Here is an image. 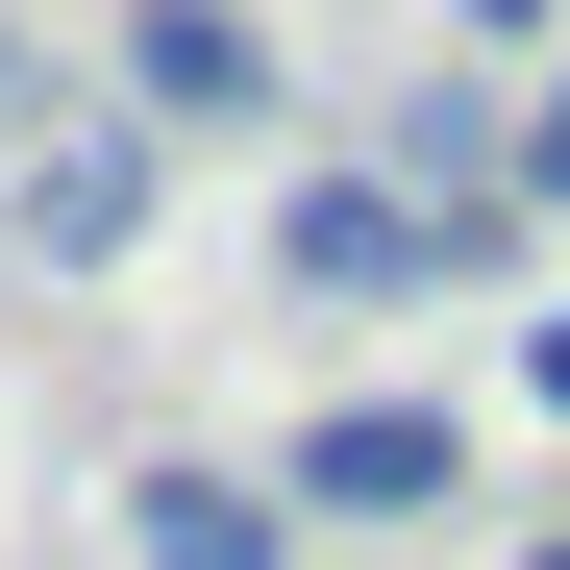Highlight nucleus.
<instances>
[{
	"label": "nucleus",
	"mask_w": 570,
	"mask_h": 570,
	"mask_svg": "<svg viewBox=\"0 0 570 570\" xmlns=\"http://www.w3.org/2000/svg\"><path fill=\"white\" fill-rule=\"evenodd\" d=\"M125 570H298V497H273V471H149Z\"/></svg>",
	"instance_id": "obj_5"
},
{
	"label": "nucleus",
	"mask_w": 570,
	"mask_h": 570,
	"mask_svg": "<svg viewBox=\"0 0 570 570\" xmlns=\"http://www.w3.org/2000/svg\"><path fill=\"white\" fill-rule=\"evenodd\" d=\"M273 273H298V298H446V273H497V199H397V174H298V199H273Z\"/></svg>",
	"instance_id": "obj_2"
},
{
	"label": "nucleus",
	"mask_w": 570,
	"mask_h": 570,
	"mask_svg": "<svg viewBox=\"0 0 570 570\" xmlns=\"http://www.w3.org/2000/svg\"><path fill=\"white\" fill-rule=\"evenodd\" d=\"M497 174H521V199L570 224V75H546V100H497Z\"/></svg>",
	"instance_id": "obj_7"
},
{
	"label": "nucleus",
	"mask_w": 570,
	"mask_h": 570,
	"mask_svg": "<svg viewBox=\"0 0 570 570\" xmlns=\"http://www.w3.org/2000/svg\"><path fill=\"white\" fill-rule=\"evenodd\" d=\"M446 26H471V50H546V26H570V0H446Z\"/></svg>",
	"instance_id": "obj_8"
},
{
	"label": "nucleus",
	"mask_w": 570,
	"mask_h": 570,
	"mask_svg": "<svg viewBox=\"0 0 570 570\" xmlns=\"http://www.w3.org/2000/svg\"><path fill=\"white\" fill-rule=\"evenodd\" d=\"M125 125L248 149V125H298V50H273L248 0H125Z\"/></svg>",
	"instance_id": "obj_3"
},
{
	"label": "nucleus",
	"mask_w": 570,
	"mask_h": 570,
	"mask_svg": "<svg viewBox=\"0 0 570 570\" xmlns=\"http://www.w3.org/2000/svg\"><path fill=\"white\" fill-rule=\"evenodd\" d=\"M149 224H174V125H125V100L0 125V248H26V273H125Z\"/></svg>",
	"instance_id": "obj_1"
},
{
	"label": "nucleus",
	"mask_w": 570,
	"mask_h": 570,
	"mask_svg": "<svg viewBox=\"0 0 570 570\" xmlns=\"http://www.w3.org/2000/svg\"><path fill=\"white\" fill-rule=\"evenodd\" d=\"M521 397H546V422H570V298H546V323H521Z\"/></svg>",
	"instance_id": "obj_9"
},
{
	"label": "nucleus",
	"mask_w": 570,
	"mask_h": 570,
	"mask_svg": "<svg viewBox=\"0 0 570 570\" xmlns=\"http://www.w3.org/2000/svg\"><path fill=\"white\" fill-rule=\"evenodd\" d=\"M372 174H397V199H471V174H497V100H471V75H422V100L372 125Z\"/></svg>",
	"instance_id": "obj_6"
},
{
	"label": "nucleus",
	"mask_w": 570,
	"mask_h": 570,
	"mask_svg": "<svg viewBox=\"0 0 570 570\" xmlns=\"http://www.w3.org/2000/svg\"><path fill=\"white\" fill-rule=\"evenodd\" d=\"M521 570H570V546H521Z\"/></svg>",
	"instance_id": "obj_11"
},
{
	"label": "nucleus",
	"mask_w": 570,
	"mask_h": 570,
	"mask_svg": "<svg viewBox=\"0 0 570 570\" xmlns=\"http://www.w3.org/2000/svg\"><path fill=\"white\" fill-rule=\"evenodd\" d=\"M273 497H298V521H446V497H471V422H446V397H323Z\"/></svg>",
	"instance_id": "obj_4"
},
{
	"label": "nucleus",
	"mask_w": 570,
	"mask_h": 570,
	"mask_svg": "<svg viewBox=\"0 0 570 570\" xmlns=\"http://www.w3.org/2000/svg\"><path fill=\"white\" fill-rule=\"evenodd\" d=\"M0 125H50V50H26V26H0Z\"/></svg>",
	"instance_id": "obj_10"
}]
</instances>
